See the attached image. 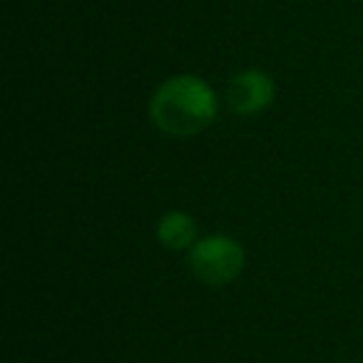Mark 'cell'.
Segmentation results:
<instances>
[{
    "mask_svg": "<svg viewBox=\"0 0 363 363\" xmlns=\"http://www.w3.org/2000/svg\"><path fill=\"white\" fill-rule=\"evenodd\" d=\"M219 115L214 87L197 75H172L150 100V120L172 137H192L204 132Z\"/></svg>",
    "mask_w": 363,
    "mask_h": 363,
    "instance_id": "1",
    "label": "cell"
},
{
    "mask_svg": "<svg viewBox=\"0 0 363 363\" xmlns=\"http://www.w3.org/2000/svg\"><path fill=\"white\" fill-rule=\"evenodd\" d=\"M157 239L162 247L172 249V252H184L199 242V224L192 214L172 209L157 224Z\"/></svg>",
    "mask_w": 363,
    "mask_h": 363,
    "instance_id": "4",
    "label": "cell"
},
{
    "mask_svg": "<svg viewBox=\"0 0 363 363\" xmlns=\"http://www.w3.org/2000/svg\"><path fill=\"white\" fill-rule=\"evenodd\" d=\"M274 100H277V82L269 72L259 70V67H247L229 80L227 105L237 115H262L274 105Z\"/></svg>",
    "mask_w": 363,
    "mask_h": 363,
    "instance_id": "3",
    "label": "cell"
},
{
    "mask_svg": "<svg viewBox=\"0 0 363 363\" xmlns=\"http://www.w3.org/2000/svg\"><path fill=\"white\" fill-rule=\"evenodd\" d=\"M247 264L244 247L229 234H207L189 249V269L207 286H227Z\"/></svg>",
    "mask_w": 363,
    "mask_h": 363,
    "instance_id": "2",
    "label": "cell"
}]
</instances>
